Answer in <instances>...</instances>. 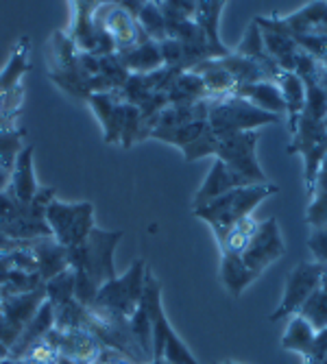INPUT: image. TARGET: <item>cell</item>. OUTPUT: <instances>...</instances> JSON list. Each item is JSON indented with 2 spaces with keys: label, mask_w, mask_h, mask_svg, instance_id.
Returning <instances> with one entry per match:
<instances>
[{
  "label": "cell",
  "mask_w": 327,
  "mask_h": 364,
  "mask_svg": "<svg viewBox=\"0 0 327 364\" xmlns=\"http://www.w3.org/2000/svg\"><path fill=\"white\" fill-rule=\"evenodd\" d=\"M118 55L124 63V68L131 75H151V73H157L159 68H164L159 44L153 40H146V42L138 44L136 48H131L127 53H118Z\"/></svg>",
  "instance_id": "cell-20"
},
{
  "label": "cell",
  "mask_w": 327,
  "mask_h": 364,
  "mask_svg": "<svg viewBox=\"0 0 327 364\" xmlns=\"http://www.w3.org/2000/svg\"><path fill=\"white\" fill-rule=\"evenodd\" d=\"M166 96H168V105H192V103L203 101V98H210L203 85V79L194 70H183L171 83Z\"/></svg>",
  "instance_id": "cell-22"
},
{
  "label": "cell",
  "mask_w": 327,
  "mask_h": 364,
  "mask_svg": "<svg viewBox=\"0 0 327 364\" xmlns=\"http://www.w3.org/2000/svg\"><path fill=\"white\" fill-rule=\"evenodd\" d=\"M223 364H242V362H236V360H227V362H223Z\"/></svg>",
  "instance_id": "cell-32"
},
{
  "label": "cell",
  "mask_w": 327,
  "mask_h": 364,
  "mask_svg": "<svg viewBox=\"0 0 327 364\" xmlns=\"http://www.w3.org/2000/svg\"><path fill=\"white\" fill-rule=\"evenodd\" d=\"M87 103L103 124V134L107 144H118L122 138V122H124V101L120 90L114 92H96L87 98Z\"/></svg>",
  "instance_id": "cell-13"
},
{
  "label": "cell",
  "mask_w": 327,
  "mask_h": 364,
  "mask_svg": "<svg viewBox=\"0 0 327 364\" xmlns=\"http://www.w3.org/2000/svg\"><path fill=\"white\" fill-rule=\"evenodd\" d=\"M96 18H98V22L103 24L109 40L114 42L116 53H127V50L136 48L138 44L149 40L144 36V31L140 28L138 20L131 16L127 9H122L118 3H112V5H105V7L98 5Z\"/></svg>",
  "instance_id": "cell-11"
},
{
  "label": "cell",
  "mask_w": 327,
  "mask_h": 364,
  "mask_svg": "<svg viewBox=\"0 0 327 364\" xmlns=\"http://www.w3.org/2000/svg\"><path fill=\"white\" fill-rule=\"evenodd\" d=\"M308 223L312 227H327V194L316 192L308 208Z\"/></svg>",
  "instance_id": "cell-29"
},
{
  "label": "cell",
  "mask_w": 327,
  "mask_h": 364,
  "mask_svg": "<svg viewBox=\"0 0 327 364\" xmlns=\"http://www.w3.org/2000/svg\"><path fill=\"white\" fill-rule=\"evenodd\" d=\"M325 362H327V327L316 332L308 355V364H325Z\"/></svg>",
  "instance_id": "cell-30"
},
{
  "label": "cell",
  "mask_w": 327,
  "mask_h": 364,
  "mask_svg": "<svg viewBox=\"0 0 327 364\" xmlns=\"http://www.w3.org/2000/svg\"><path fill=\"white\" fill-rule=\"evenodd\" d=\"M234 96L245 98V101H249L257 109L273 114V116H282L286 112L284 94L275 81H257V83L238 85L234 90Z\"/></svg>",
  "instance_id": "cell-17"
},
{
  "label": "cell",
  "mask_w": 327,
  "mask_h": 364,
  "mask_svg": "<svg viewBox=\"0 0 327 364\" xmlns=\"http://www.w3.org/2000/svg\"><path fill=\"white\" fill-rule=\"evenodd\" d=\"M33 155H36V149L31 144L20 153L16 166L11 171V181H9V188L7 192L18 198L20 203L28 205L33 198L38 196L40 192V183H38V177H36V166H33Z\"/></svg>",
  "instance_id": "cell-15"
},
{
  "label": "cell",
  "mask_w": 327,
  "mask_h": 364,
  "mask_svg": "<svg viewBox=\"0 0 327 364\" xmlns=\"http://www.w3.org/2000/svg\"><path fill=\"white\" fill-rule=\"evenodd\" d=\"M44 220L50 229V236L68 251L79 247L96 227L94 205L90 201L65 203L57 196L46 205Z\"/></svg>",
  "instance_id": "cell-6"
},
{
  "label": "cell",
  "mask_w": 327,
  "mask_h": 364,
  "mask_svg": "<svg viewBox=\"0 0 327 364\" xmlns=\"http://www.w3.org/2000/svg\"><path fill=\"white\" fill-rule=\"evenodd\" d=\"M31 251L36 255V264H38V275L42 279V284H46L48 279L61 275L63 271L70 269L68 264V249H63L55 238H40L28 242Z\"/></svg>",
  "instance_id": "cell-16"
},
{
  "label": "cell",
  "mask_w": 327,
  "mask_h": 364,
  "mask_svg": "<svg viewBox=\"0 0 327 364\" xmlns=\"http://www.w3.org/2000/svg\"><path fill=\"white\" fill-rule=\"evenodd\" d=\"M55 198L53 188H40L38 196L28 205L20 203L7 190L0 192V234L16 242H33L40 238H53L44 220L46 205Z\"/></svg>",
  "instance_id": "cell-2"
},
{
  "label": "cell",
  "mask_w": 327,
  "mask_h": 364,
  "mask_svg": "<svg viewBox=\"0 0 327 364\" xmlns=\"http://www.w3.org/2000/svg\"><path fill=\"white\" fill-rule=\"evenodd\" d=\"M9 181H11V173H7V171L0 168V192L9 188Z\"/></svg>",
  "instance_id": "cell-31"
},
{
  "label": "cell",
  "mask_w": 327,
  "mask_h": 364,
  "mask_svg": "<svg viewBox=\"0 0 327 364\" xmlns=\"http://www.w3.org/2000/svg\"><path fill=\"white\" fill-rule=\"evenodd\" d=\"M122 240V231H105L94 227L92 234L68 251V264L75 273V299L90 308L109 279L116 277L114 251Z\"/></svg>",
  "instance_id": "cell-1"
},
{
  "label": "cell",
  "mask_w": 327,
  "mask_h": 364,
  "mask_svg": "<svg viewBox=\"0 0 327 364\" xmlns=\"http://www.w3.org/2000/svg\"><path fill=\"white\" fill-rule=\"evenodd\" d=\"M44 294H46V301L53 306V310H61L65 306H70L75 299V273L73 269L63 271L61 275L48 279L44 284Z\"/></svg>",
  "instance_id": "cell-26"
},
{
  "label": "cell",
  "mask_w": 327,
  "mask_h": 364,
  "mask_svg": "<svg viewBox=\"0 0 327 364\" xmlns=\"http://www.w3.org/2000/svg\"><path fill=\"white\" fill-rule=\"evenodd\" d=\"M308 247L314 255V262L327 267V227H312Z\"/></svg>",
  "instance_id": "cell-28"
},
{
  "label": "cell",
  "mask_w": 327,
  "mask_h": 364,
  "mask_svg": "<svg viewBox=\"0 0 327 364\" xmlns=\"http://www.w3.org/2000/svg\"><path fill=\"white\" fill-rule=\"evenodd\" d=\"M138 24L144 31V36L153 42H164L168 40V31H166V20L161 16V9L157 3H144L140 16H138Z\"/></svg>",
  "instance_id": "cell-27"
},
{
  "label": "cell",
  "mask_w": 327,
  "mask_h": 364,
  "mask_svg": "<svg viewBox=\"0 0 327 364\" xmlns=\"http://www.w3.org/2000/svg\"><path fill=\"white\" fill-rule=\"evenodd\" d=\"M284 94V103H286V112H288V124L290 131L294 134L297 129L299 118L304 116L306 109V81L294 75V73H279L277 81H275Z\"/></svg>",
  "instance_id": "cell-19"
},
{
  "label": "cell",
  "mask_w": 327,
  "mask_h": 364,
  "mask_svg": "<svg viewBox=\"0 0 327 364\" xmlns=\"http://www.w3.org/2000/svg\"><path fill=\"white\" fill-rule=\"evenodd\" d=\"M31 70V38L22 36L9 55V61L0 70V127L16 124L24 101L22 79Z\"/></svg>",
  "instance_id": "cell-7"
},
{
  "label": "cell",
  "mask_w": 327,
  "mask_h": 364,
  "mask_svg": "<svg viewBox=\"0 0 327 364\" xmlns=\"http://www.w3.org/2000/svg\"><path fill=\"white\" fill-rule=\"evenodd\" d=\"M325 269L327 267L316 262H301L299 267H294L286 277V290L282 296V304L271 314V321H279L290 314H297L301 306L312 296V292L321 286Z\"/></svg>",
  "instance_id": "cell-10"
},
{
  "label": "cell",
  "mask_w": 327,
  "mask_h": 364,
  "mask_svg": "<svg viewBox=\"0 0 327 364\" xmlns=\"http://www.w3.org/2000/svg\"><path fill=\"white\" fill-rule=\"evenodd\" d=\"M26 131L18 124L0 127V168L11 173L20 153L26 149Z\"/></svg>",
  "instance_id": "cell-24"
},
{
  "label": "cell",
  "mask_w": 327,
  "mask_h": 364,
  "mask_svg": "<svg viewBox=\"0 0 327 364\" xmlns=\"http://www.w3.org/2000/svg\"><path fill=\"white\" fill-rule=\"evenodd\" d=\"M316 336V329L299 314H294V318H290V325L286 329V334L282 338V349L286 351H297L301 355H310L312 343Z\"/></svg>",
  "instance_id": "cell-25"
},
{
  "label": "cell",
  "mask_w": 327,
  "mask_h": 364,
  "mask_svg": "<svg viewBox=\"0 0 327 364\" xmlns=\"http://www.w3.org/2000/svg\"><path fill=\"white\" fill-rule=\"evenodd\" d=\"M257 131H236V134L218 136L216 159H220L227 168L247 179L249 183H269L267 175L262 173L257 157Z\"/></svg>",
  "instance_id": "cell-9"
},
{
  "label": "cell",
  "mask_w": 327,
  "mask_h": 364,
  "mask_svg": "<svg viewBox=\"0 0 327 364\" xmlns=\"http://www.w3.org/2000/svg\"><path fill=\"white\" fill-rule=\"evenodd\" d=\"M275 192H277L275 183H253V186L236 188L232 192L218 196L216 201L208 203L205 208L194 210L192 214L196 218L205 220L212 227L214 236L218 240L234 223L251 216L253 210L264 201V198L273 196Z\"/></svg>",
  "instance_id": "cell-4"
},
{
  "label": "cell",
  "mask_w": 327,
  "mask_h": 364,
  "mask_svg": "<svg viewBox=\"0 0 327 364\" xmlns=\"http://www.w3.org/2000/svg\"><path fill=\"white\" fill-rule=\"evenodd\" d=\"M259 225L262 223H257L253 218V214L247 216V218H242V220H238V223H234L218 238L220 255H242L249 249V245L255 238V234L259 231Z\"/></svg>",
  "instance_id": "cell-21"
},
{
  "label": "cell",
  "mask_w": 327,
  "mask_h": 364,
  "mask_svg": "<svg viewBox=\"0 0 327 364\" xmlns=\"http://www.w3.org/2000/svg\"><path fill=\"white\" fill-rule=\"evenodd\" d=\"M257 277L249 271V267L242 262L240 255H220V282L232 296H238L245 292L249 284H253Z\"/></svg>",
  "instance_id": "cell-23"
},
{
  "label": "cell",
  "mask_w": 327,
  "mask_h": 364,
  "mask_svg": "<svg viewBox=\"0 0 327 364\" xmlns=\"http://www.w3.org/2000/svg\"><path fill=\"white\" fill-rule=\"evenodd\" d=\"M142 306L151 321L153 360H164L168 364H201L186 347V343L177 336L173 325L168 323L166 312H164V306H161V286L151 271L146 273Z\"/></svg>",
  "instance_id": "cell-3"
},
{
  "label": "cell",
  "mask_w": 327,
  "mask_h": 364,
  "mask_svg": "<svg viewBox=\"0 0 327 364\" xmlns=\"http://www.w3.org/2000/svg\"><path fill=\"white\" fill-rule=\"evenodd\" d=\"M279 122V116L267 114L251 105L245 98L238 96H225L220 101L212 103L208 124L216 136L236 134V131H255V127Z\"/></svg>",
  "instance_id": "cell-8"
},
{
  "label": "cell",
  "mask_w": 327,
  "mask_h": 364,
  "mask_svg": "<svg viewBox=\"0 0 327 364\" xmlns=\"http://www.w3.org/2000/svg\"><path fill=\"white\" fill-rule=\"evenodd\" d=\"M146 273H149L146 262L142 257L136 259L124 275L109 279L101 290H98L94 304L87 310H92L96 314L129 321L142 304Z\"/></svg>",
  "instance_id": "cell-5"
},
{
  "label": "cell",
  "mask_w": 327,
  "mask_h": 364,
  "mask_svg": "<svg viewBox=\"0 0 327 364\" xmlns=\"http://www.w3.org/2000/svg\"><path fill=\"white\" fill-rule=\"evenodd\" d=\"M245 186H253V183H249L247 179H242L240 175H236L232 168H227L220 159H216L212 171L205 177V181L201 183V188L196 190V194L192 198V212L199 210V208H205L208 203L216 201L218 196L232 192L236 188H245Z\"/></svg>",
  "instance_id": "cell-14"
},
{
  "label": "cell",
  "mask_w": 327,
  "mask_h": 364,
  "mask_svg": "<svg viewBox=\"0 0 327 364\" xmlns=\"http://www.w3.org/2000/svg\"><path fill=\"white\" fill-rule=\"evenodd\" d=\"M284 253H286V249H284V240L279 236L277 218L271 216V218H267L264 223L259 225V231L255 234V238L251 240L249 249L240 257L249 267V271L255 277H259L262 271H264L267 267H271V264L275 259H279Z\"/></svg>",
  "instance_id": "cell-12"
},
{
  "label": "cell",
  "mask_w": 327,
  "mask_h": 364,
  "mask_svg": "<svg viewBox=\"0 0 327 364\" xmlns=\"http://www.w3.org/2000/svg\"><path fill=\"white\" fill-rule=\"evenodd\" d=\"M225 9V3H196V11H194V24L201 28V33L205 36V42H208V48H210V55L212 59H223L229 55V50L223 46L220 42V14Z\"/></svg>",
  "instance_id": "cell-18"
}]
</instances>
